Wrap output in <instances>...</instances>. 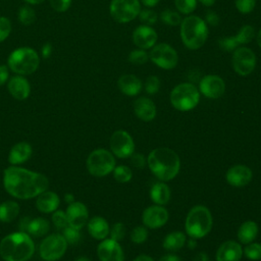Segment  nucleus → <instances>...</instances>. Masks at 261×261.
<instances>
[{
    "mask_svg": "<svg viewBox=\"0 0 261 261\" xmlns=\"http://www.w3.org/2000/svg\"><path fill=\"white\" fill-rule=\"evenodd\" d=\"M3 186L11 197L29 200L48 190L49 180L43 173L11 165L3 172Z\"/></svg>",
    "mask_w": 261,
    "mask_h": 261,
    "instance_id": "1",
    "label": "nucleus"
},
{
    "mask_svg": "<svg viewBox=\"0 0 261 261\" xmlns=\"http://www.w3.org/2000/svg\"><path fill=\"white\" fill-rule=\"evenodd\" d=\"M34 253L35 244L27 232L7 234L0 242V256L4 261H28Z\"/></svg>",
    "mask_w": 261,
    "mask_h": 261,
    "instance_id": "2",
    "label": "nucleus"
},
{
    "mask_svg": "<svg viewBox=\"0 0 261 261\" xmlns=\"http://www.w3.org/2000/svg\"><path fill=\"white\" fill-rule=\"evenodd\" d=\"M147 163L153 174L163 181L175 177L180 167L178 155L165 147L152 150L148 155Z\"/></svg>",
    "mask_w": 261,
    "mask_h": 261,
    "instance_id": "3",
    "label": "nucleus"
},
{
    "mask_svg": "<svg viewBox=\"0 0 261 261\" xmlns=\"http://www.w3.org/2000/svg\"><path fill=\"white\" fill-rule=\"evenodd\" d=\"M180 39L190 50L200 49L208 38V25L203 18L197 15H188L180 22Z\"/></svg>",
    "mask_w": 261,
    "mask_h": 261,
    "instance_id": "4",
    "label": "nucleus"
},
{
    "mask_svg": "<svg viewBox=\"0 0 261 261\" xmlns=\"http://www.w3.org/2000/svg\"><path fill=\"white\" fill-rule=\"evenodd\" d=\"M41 57L39 53L31 47H19L14 49L7 58L9 70L19 75H29L34 73L40 65Z\"/></svg>",
    "mask_w": 261,
    "mask_h": 261,
    "instance_id": "5",
    "label": "nucleus"
},
{
    "mask_svg": "<svg viewBox=\"0 0 261 261\" xmlns=\"http://www.w3.org/2000/svg\"><path fill=\"white\" fill-rule=\"evenodd\" d=\"M212 227V215L203 205L194 206L186 218V231L193 239L205 237Z\"/></svg>",
    "mask_w": 261,
    "mask_h": 261,
    "instance_id": "6",
    "label": "nucleus"
},
{
    "mask_svg": "<svg viewBox=\"0 0 261 261\" xmlns=\"http://www.w3.org/2000/svg\"><path fill=\"white\" fill-rule=\"evenodd\" d=\"M200 101L199 89L192 83H181L170 92V103L179 111L194 109Z\"/></svg>",
    "mask_w": 261,
    "mask_h": 261,
    "instance_id": "7",
    "label": "nucleus"
},
{
    "mask_svg": "<svg viewBox=\"0 0 261 261\" xmlns=\"http://www.w3.org/2000/svg\"><path fill=\"white\" fill-rule=\"evenodd\" d=\"M86 165L88 171L92 175L102 177L113 171L115 167V159L110 151L99 148L90 153Z\"/></svg>",
    "mask_w": 261,
    "mask_h": 261,
    "instance_id": "8",
    "label": "nucleus"
},
{
    "mask_svg": "<svg viewBox=\"0 0 261 261\" xmlns=\"http://www.w3.org/2000/svg\"><path fill=\"white\" fill-rule=\"evenodd\" d=\"M140 0H111L109 12L118 23H126L138 17L141 11Z\"/></svg>",
    "mask_w": 261,
    "mask_h": 261,
    "instance_id": "9",
    "label": "nucleus"
},
{
    "mask_svg": "<svg viewBox=\"0 0 261 261\" xmlns=\"http://www.w3.org/2000/svg\"><path fill=\"white\" fill-rule=\"evenodd\" d=\"M67 243L62 234L47 236L39 246V254L44 261H57L66 252Z\"/></svg>",
    "mask_w": 261,
    "mask_h": 261,
    "instance_id": "10",
    "label": "nucleus"
},
{
    "mask_svg": "<svg viewBox=\"0 0 261 261\" xmlns=\"http://www.w3.org/2000/svg\"><path fill=\"white\" fill-rule=\"evenodd\" d=\"M149 59L162 69H173L178 62L176 50L166 43L155 44L149 53Z\"/></svg>",
    "mask_w": 261,
    "mask_h": 261,
    "instance_id": "11",
    "label": "nucleus"
},
{
    "mask_svg": "<svg viewBox=\"0 0 261 261\" xmlns=\"http://www.w3.org/2000/svg\"><path fill=\"white\" fill-rule=\"evenodd\" d=\"M257 58L254 51L248 47L241 46L232 51L231 65L233 70L241 76L251 74L256 67Z\"/></svg>",
    "mask_w": 261,
    "mask_h": 261,
    "instance_id": "12",
    "label": "nucleus"
},
{
    "mask_svg": "<svg viewBox=\"0 0 261 261\" xmlns=\"http://www.w3.org/2000/svg\"><path fill=\"white\" fill-rule=\"evenodd\" d=\"M109 146L111 152L118 158L129 157L135 151L134 140L125 130L114 132L110 137Z\"/></svg>",
    "mask_w": 261,
    "mask_h": 261,
    "instance_id": "13",
    "label": "nucleus"
},
{
    "mask_svg": "<svg viewBox=\"0 0 261 261\" xmlns=\"http://www.w3.org/2000/svg\"><path fill=\"white\" fill-rule=\"evenodd\" d=\"M255 38V29L251 24L243 25L234 37H224L218 40L219 47L227 52L234 51L242 45L249 44Z\"/></svg>",
    "mask_w": 261,
    "mask_h": 261,
    "instance_id": "14",
    "label": "nucleus"
},
{
    "mask_svg": "<svg viewBox=\"0 0 261 261\" xmlns=\"http://www.w3.org/2000/svg\"><path fill=\"white\" fill-rule=\"evenodd\" d=\"M199 92L209 99L220 98L225 92V83L219 75L207 74L199 83Z\"/></svg>",
    "mask_w": 261,
    "mask_h": 261,
    "instance_id": "15",
    "label": "nucleus"
},
{
    "mask_svg": "<svg viewBox=\"0 0 261 261\" xmlns=\"http://www.w3.org/2000/svg\"><path fill=\"white\" fill-rule=\"evenodd\" d=\"M133 43L139 49H151L158 40L156 31L151 25L142 24L137 27L133 32Z\"/></svg>",
    "mask_w": 261,
    "mask_h": 261,
    "instance_id": "16",
    "label": "nucleus"
},
{
    "mask_svg": "<svg viewBox=\"0 0 261 261\" xmlns=\"http://www.w3.org/2000/svg\"><path fill=\"white\" fill-rule=\"evenodd\" d=\"M67 224L73 228L81 229L84 227L89 219V212L85 204L82 202H72L68 204L66 209Z\"/></svg>",
    "mask_w": 261,
    "mask_h": 261,
    "instance_id": "17",
    "label": "nucleus"
},
{
    "mask_svg": "<svg viewBox=\"0 0 261 261\" xmlns=\"http://www.w3.org/2000/svg\"><path fill=\"white\" fill-rule=\"evenodd\" d=\"M97 255L101 261H123V251L118 242L104 239L97 247Z\"/></svg>",
    "mask_w": 261,
    "mask_h": 261,
    "instance_id": "18",
    "label": "nucleus"
},
{
    "mask_svg": "<svg viewBox=\"0 0 261 261\" xmlns=\"http://www.w3.org/2000/svg\"><path fill=\"white\" fill-rule=\"evenodd\" d=\"M143 223L150 228L163 226L168 220V212L161 205L150 206L145 209L142 215Z\"/></svg>",
    "mask_w": 261,
    "mask_h": 261,
    "instance_id": "19",
    "label": "nucleus"
},
{
    "mask_svg": "<svg viewBox=\"0 0 261 261\" xmlns=\"http://www.w3.org/2000/svg\"><path fill=\"white\" fill-rule=\"evenodd\" d=\"M7 90L14 99L22 101L29 98L31 94V85L23 75L15 74L9 77L7 82Z\"/></svg>",
    "mask_w": 261,
    "mask_h": 261,
    "instance_id": "20",
    "label": "nucleus"
},
{
    "mask_svg": "<svg viewBox=\"0 0 261 261\" xmlns=\"http://www.w3.org/2000/svg\"><path fill=\"white\" fill-rule=\"evenodd\" d=\"M252 179V170L243 164H238L230 167L226 172V180L230 186L244 187Z\"/></svg>",
    "mask_w": 261,
    "mask_h": 261,
    "instance_id": "21",
    "label": "nucleus"
},
{
    "mask_svg": "<svg viewBox=\"0 0 261 261\" xmlns=\"http://www.w3.org/2000/svg\"><path fill=\"white\" fill-rule=\"evenodd\" d=\"M243 250L239 243L227 241L222 243L216 252V261H240Z\"/></svg>",
    "mask_w": 261,
    "mask_h": 261,
    "instance_id": "22",
    "label": "nucleus"
},
{
    "mask_svg": "<svg viewBox=\"0 0 261 261\" xmlns=\"http://www.w3.org/2000/svg\"><path fill=\"white\" fill-rule=\"evenodd\" d=\"M135 114L143 121H151L156 116V106L147 97H140L134 103Z\"/></svg>",
    "mask_w": 261,
    "mask_h": 261,
    "instance_id": "23",
    "label": "nucleus"
},
{
    "mask_svg": "<svg viewBox=\"0 0 261 261\" xmlns=\"http://www.w3.org/2000/svg\"><path fill=\"white\" fill-rule=\"evenodd\" d=\"M59 204V196L56 193L48 190L41 193L36 200V207L42 213H51L56 211Z\"/></svg>",
    "mask_w": 261,
    "mask_h": 261,
    "instance_id": "24",
    "label": "nucleus"
},
{
    "mask_svg": "<svg viewBox=\"0 0 261 261\" xmlns=\"http://www.w3.org/2000/svg\"><path fill=\"white\" fill-rule=\"evenodd\" d=\"M33 153L32 146L27 142L16 143L9 151L8 162L11 165H19L27 162Z\"/></svg>",
    "mask_w": 261,
    "mask_h": 261,
    "instance_id": "25",
    "label": "nucleus"
},
{
    "mask_svg": "<svg viewBox=\"0 0 261 261\" xmlns=\"http://www.w3.org/2000/svg\"><path fill=\"white\" fill-rule=\"evenodd\" d=\"M118 89L126 96H136L142 90V81L135 74H122L117 81Z\"/></svg>",
    "mask_w": 261,
    "mask_h": 261,
    "instance_id": "26",
    "label": "nucleus"
},
{
    "mask_svg": "<svg viewBox=\"0 0 261 261\" xmlns=\"http://www.w3.org/2000/svg\"><path fill=\"white\" fill-rule=\"evenodd\" d=\"M89 233L96 240H104L109 234L108 222L101 216H94L87 222Z\"/></svg>",
    "mask_w": 261,
    "mask_h": 261,
    "instance_id": "27",
    "label": "nucleus"
},
{
    "mask_svg": "<svg viewBox=\"0 0 261 261\" xmlns=\"http://www.w3.org/2000/svg\"><path fill=\"white\" fill-rule=\"evenodd\" d=\"M50 229V224L49 221L45 218L42 217H37V218H31L29 221V224L27 226L25 232L29 233L31 237L35 238H40L44 237L48 233Z\"/></svg>",
    "mask_w": 261,
    "mask_h": 261,
    "instance_id": "28",
    "label": "nucleus"
},
{
    "mask_svg": "<svg viewBox=\"0 0 261 261\" xmlns=\"http://www.w3.org/2000/svg\"><path fill=\"white\" fill-rule=\"evenodd\" d=\"M150 197L157 205H165L170 198V189L164 182H156L150 190Z\"/></svg>",
    "mask_w": 261,
    "mask_h": 261,
    "instance_id": "29",
    "label": "nucleus"
},
{
    "mask_svg": "<svg viewBox=\"0 0 261 261\" xmlns=\"http://www.w3.org/2000/svg\"><path fill=\"white\" fill-rule=\"evenodd\" d=\"M258 234V225L255 221H245L238 230V239L243 244H249L253 242Z\"/></svg>",
    "mask_w": 261,
    "mask_h": 261,
    "instance_id": "30",
    "label": "nucleus"
},
{
    "mask_svg": "<svg viewBox=\"0 0 261 261\" xmlns=\"http://www.w3.org/2000/svg\"><path fill=\"white\" fill-rule=\"evenodd\" d=\"M19 213V205L15 201H5L0 204V221L12 222Z\"/></svg>",
    "mask_w": 261,
    "mask_h": 261,
    "instance_id": "31",
    "label": "nucleus"
},
{
    "mask_svg": "<svg viewBox=\"0 0 261 261\" xmlns=\"http://www.w3.org/2000/svg\"><path fill=\"white\" fill-rule=\"evenodd\" d=\"M186 243V236L181 231H172L163 240V248L167 251H178Z\"/></svg>",
    "mask_w": 261,
    "mask_h": 261,
    "instance_id": "32",
    "label": "nucleus"
},
{
    "mask_svg": "<svg viewBox=\"0 0 261 261\" xmlns=\"http://www.w3.org/2000/svg\"><path fill=\"white\" fill-rule=\"evenodd\" d=\"M17 18L22 25H31L36 20V11L30 4L22 5L17 11Z\"/></svg>",
    "mask_w": 261,
    "mask_h": 261,
    "instance_id": "33",
    "label": "nucleus"
},
{
    "mask_svg": "<svg viewBox=\"0 0 261 261\" xmlns=\"http://www.w3.org/2000/svg\"><path fill=\"white\" fill-rule=\"evenodd\" d=\"M160 19L162 20L163 23H165L166 25H169V27H176V25L180 24V22L182 20L179 12L169 9V8L164 9L160 13Z\"/></svg>",
    "mask_w": 261,
    "mask_h": 261,
    "instance_id": "34",
    "label": "nucleus"
},
{
    "mask_svg": "<svg viewBox=\"0 0 261 261\" xmlns=\"http://www.w3.org/2000/svg\"><path fill=\"white\" fill-rule=\"evenodd\" d=\"M127 59L132 64L143 65L149 60V54L146 52V50L138 48V49L130 51Z\"/></svg>",
    "mask_w": 261,
    "mask_h": 261,
    "instance_id": "35",
    "label": "nucleus"
},
{
    "mask_svg": "<svg viewBox=\"0 0 261 261\" xmlns=\"http://www.w3.org/2000/svg\"><path fill=\"white\" fill-rule=\"evenodd\" d=\"M132 175L133 173L130 168L125 165H118L113 169V176L115 180L118 182L123 184V182L129 181L132 178Z\"/></svg>",
    "mask_w": 261,
    "mask_h": 261,
    "instance_id": "36",
    "label": "nucleus"
},
{
    "mask_svg": "<svg viewBox=\"0 0 261 261\" xmlns=\"http://www.w3.org/2000/svg\"><path fill=\"white\" fill-rule=\"evenodd\" d=\"M174 5L179 13L190 15L197 7V0H174Z\"/></svg>",
    "mask_w": 261,
    "mask_h": 261,
    "instance_id": "37",
    "label": "nucleus"
},
{
    "mask_svg": "<svg viewBox=\"0 0 261 261\" xmlns=\"http://www.w3.org/2000/svg\"><path fill=\"white\" fill-rule=\"evenodd\" d=\"M139 18L140 21L143 22L146 25H152L155 24L158 20V14L151 8H144L141 9L139 13Z\"/></svg>",
    "mask_w": 261,
    "mask_h": 261,
    "instance_id": "38",
    "label": "nucleus"
},
{
    "mask_svg": "<svg viewBox=\"0 0 261 261\" xmlns=\"http://www.w3.org/2000/svg\"><path fill=\"white\" fill-rule=\"evenodd\" d=\"M62 236L65 239L67 245H75L81 240L80 229L73 228V227H71L69 225H67L66 227H64L62 229Z\"/></svg>",
    "mask_w": 261,
    "mask_h": 261,
    "instance_id": "39",
    "label": "nucleus"
},
{
    "mask_svg": "<svg viewBox=\"0 0 261 261\" xmlns=\"http://www.w3.org/2000/svg\"><path fill=\"white\" fill-rule=\"evenodd\" d=\"M244 253H245L246 257L250 260H260L261 259V244L252 243V244L248 245L245 248Z\"/></svg>",
    "mask_w": 261,
    "mask_h": 261,
    "instance_id": "40",
    "label": "nucleus"
},
{
    "mask_svg": "<svg viewBox=\"0 0 261 261\" xmlns=\"http://www.w3.org/2000/svg\"><path fill=\"white\" fill-rule=\"evenodd\" d=\"M234 5L240 13L248 14L254 10L256 0H234Z\"/></svg>",
    "mask_w": 261,
    "mask_h": 261,
    "instance_id": "41",
    "label": "nucleus"
},
{
    "mask_svg": "<svg viewBox=\"0 0 261 261\" xmlns=\"http://www.w3.org/2000/svg\"><path fill=\"white\" fill-rule=\"evenodd\" d=\"M52 223L54 224V226L58 229H63L64 227H66L67 224V217H66V213L64 211L61 210H56L53 212L52 214Z\"/></svg>",
    "mask_w": 261,
    "mask_h": 261,
    "instance_id": "42",
    "label": "nucleus"
},
{
    "mask_svg": "<svg viewBox=\"0 0 261 261\" xmlns=\"http://www.w3.org/2000/svg\"><path fill=\"white\" fill-rule=\"evenodd\" d=\"M148 238V230L144 226H137L130 232V239L135 244H143Z\"/></svg>",
    "mask_w": 261,
    "mask_h": 261,
    "instance_id": "43",
    "label": "nucleus"
},
{
    "mask_svg": "<svg viewBox=\"0 0 261 261\" xmlns=\"http://www.w3.org/2000/svg\"><path fill=\"white\" fill-rule=\"evenodd\" d=\"M12 30L11 21L6 16H0V43L4 42Z\"/></svg>",
    "mask_w": 261,
    "mask_h": 261,
    "instance_id": "44",
    "label": "nucleus"
},
{
    "mask_svg": "<svg viewBox=\"0 0 261 261\" xmlns=\"http://www.w3.org/2000/svg\"><path fill=\"white\" fill-rule=\"evenodd\" d=\"M160 88V81L156 75H149L145 81V91L150 94L154 95L159 91Z\"/></svg>",
    "mask_w": 261,
    "mask_h": 261,
    "instance_id": "45",
    "label": "nucleus"
},
{
    "mask_svg": "<svg viewBox=\"0 0 261 261\" xmlns=\"http://www.w3.org/2000/svg\"><path fill=\"white\" fill-rule=\"evenodd\" d=\"M110 239L119 242L121 240H123L124 236H125V226L123 223L121 222H116L113 224V226L110 229Z\"/></svg>",
    "mask_w": 261,
    "mask_h": 261,
    "instance_id": "46",
    "label": "nucleus"
},
{
    "mask_svg": "<svg viewBox=\"0 0 261 261\" xmlns=\"http://www.w3.org/2000/svg\"><path fill=\"white\" fill-rule=\"evenodd\" d=\"M72 0H49L50 6L54 11L65 12L71 5Z\"/></svg>",
    "mask_w": 261,
    "mask_h": 261,
    "instance_id": "47",
    "label": "nucleus"
},
{
    "mask_svg": "<svg viewBox=\"0 0 261 261\" xmlns=\"http://www.w3.org/2000/svg\"><path fill=\"white\" fill-rule=\"evenodd\" d=\"M146 162H147V159L144 157V155L140 154V153H133L132 154V157H130V163L134 167L136 168H144L145 165H146Z\"/></svg>",
    "mask_w": 261,
    "mask_h": 261,
    "instance_id": "48",
    "label": "nucleus"
},
{
    "mask_svg": "<svg viewBox=\"0 0 261 261\" xmlns=\"http://www.w3.org/2000/svg\"><path fill=\"white\" fill-rule=\"evenodd\" d=\"M219 21H220V18L218 16V14L212 10H208L205 14V22L207 24H210L212 27H215V25H218L219 24Z\"/></svg>",
    "mask_w": 261,
    "mask_h": 261,
    "instance_id": "49",
    "label": "nucleus"
},
{
    "mask_svg": "<svg viewBox=\"0 0 261 261\" xmlns=\"http://www.w3.org/2000/svg\"><path fill=\"white\" fill-rule=\"evenodd\" d=\"M9 80V68L7 64H0V87L5 85Z\"/></svg>",
    "mask_w": 261,
    "mask_h": 261,
    "instance_id": "50",
    "label": "nucleus"
},
{
    "mask_svg": "<svg viewBox=\"0 0 261 261\" xmlns=\"http://www.w3.org/2000/svg\"><path fill=\"white\" fill-rule=\"evenodd\" d=\"M52 50H53V48H52L51 43H49V42L45 43V44L43 45L42 49H41V55H42V57H43V58H49V57L51 56V54H52Z\"/></svg>",
    "mask_w": 261,
    "mask_h": 261,
    "instance_id": "51",
    "label": "nucleus"
},
{
    "mask_svg": "<svg viewBox=\"0 0 261 261\" xmlns=\"http://www.w3.org/2000/svg\"><path fill=\"white\" fill-rule=\"evenodd\" d=\"M160 0H140L141 4H143L145 7L147 8H152V7H155L158 3H159Z\"/></svg>",
    "mask_w": 261,
    "mask_h": 261,
    "instance_id": "52",
    "label": "nucleus"
},
{
    "mask_svg": "<svg viewBox=\"0 0 261 261\" xmlns=\"http://www.w3.org/2000/svg\"><path fill=\"white\" fill-rule=\"evenodd\" d=\"M159 261H181L180 258L176 255H172V254H168V255H164L160 258Z\"/></svg>",
    "mask_w": 261,
    "mask_h": 261,
    "instance_id": "53",
    "label": "nucleus"
},
{
    "mask_svg": "<svg viewBox=\"0 0 261 261\" xmlns=\"http://www.w3.org/2000/svg\"><path fill=\"white\" fill-rule=\"evenodd\" d=\"M193 261H209V258H208V256H207L205 253L201 252V253H198V254L195 256V258H194Z\"/></svg>",
    "mask_w": 261,
    "mask_h": 261,
    "instance_id": "54",
    "label": "nucleus"
},
{
    "mask_svg": "<svg viewBox=\"0 0 261 261\" xmlns=\"http://www.w3.org/2000/svg\"><path fill=\"white\" fill-rule=\"evenodd\" d=\"M134 261H154L150 256L148 255H139Z\"/></svg>",
    "mask_w": 261,
    "mask_h": 261,
    "instance_id": "55",
    "label": "nucleus"
},
{
    "mask_svg": "<svg viewBox=\"0 0 261 261\" xmlns=\"http://www.w3.org/2000/svg\"><path fill=\"white\" fill-rule=\"evenodd\" d=\"M197 1H199L200 3H202L204 6H206V7H211V6H213L214 4H215V2H216V0H197Z\"/></svg>",
    "mask_w": 261,
    "mask_h": 261,
    "instance_id": "56",
    "label": "nucleus"
},
{
    "mask_svg": "<svg viewBox=\"0 0 261 261\" xmlns=\"http://www.w3.org/2000/svg\"><path fill=\"white\" fill-rule=\"evenodd\" d=\"M64 200H65L68 204H70V203L74 202V196H73L72 194H70V193H67V194L64 195Z\"/></svg>",
    "mask_w": 261,
    "mask_h": 261,
    "instance_id": "57",
    "label": "nucleus"
},
{
    "mask_svg": "<svg viewBox=\"0 0 261 261\" xmlns=\"http://www.w3.org/2000/svg\"><path fill=\"white\" fill-rule=\"evenodd\" d=\"M28 4L30 5H38V4H41L43 3L45 0H24Z\"/></svg>",
    "mask_w": 261,
    "mask_h": 261,
    "instance_id": "58",
    "label": "nucleus"
},
{
    "mask_svg": "<svg viewBox=\"0 0 261 261\" xmlns=\"http://www.w3.org/2000/svg\"><path fill=\"white\" fill-rule=\"evenodd\" d=\"M188 246H189V248H190V249H194V248H196L197 243H196L195 239H193V238H192V239L188 242Z\"/></svg>",
    "mask_w": 261,
    "mask_h": 261,
    "instance_id": "59",
    "label": "nucleus"
},
{
    "mask_svg": "<svg viewBox=\"0 0 261 261\" xmlns=\"http://www.w3.org/2000/svg\"><path fill=\"white\" fill-rule=\"evenodd\" d=\"M256 42H257V45L261 48V29L258 31L257 33V36H256Z\"/></svg>",
    "mask_w": 261,
    "mask_h": 261,
    "instance_id": "60",
    "label": "nucleus"
},
{
    "mask_svg": "<svg viewBox=\"0 0 261 261\" xmlns=\"http://www.w3.org/2000/svg\"><path fill=\"white\" fill-rule=\"evenodd\" d=\"M74 261H90L87 257H79L77 259H75Z\"/></svg>",
    "mask_w": 261,
    "mask_h": 261,
    "instance_id": "61",
    "label": "nucleus"
}]
</instances>
